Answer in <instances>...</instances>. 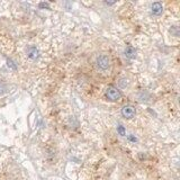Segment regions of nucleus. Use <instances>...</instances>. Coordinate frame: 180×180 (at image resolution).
I'll return each mask as SVG.
<instances>
[{
    "mask_svg": "<svg viewBox=\"0 0 180 180\" xmlns=\"http://www.w3.org/2000/svg\"><path fill=\"white\" fill-rule=\"evenodd\" d=\"M106 96L109 100L115 101V100H118V99L121 98V92H119V90H117L116 88L109 87L106 91Z\"/></svg>",
    "mask_w": 180,
    "mask_h": 180,
    "instance_id": "obj_1",
    "label": "nucleus"
},
{
    "mask_svg": "<svg viewBox=\"0 0 180 180\" xmlns=\"http://www.w3.org/2000/svg\"><path fill=\"white\" fill-rule=\"evenodd\" d=\"M97 64L100 68L101 70H106L107 68L109 67V59L106 55H101L97 59Z\"/></svg>",
    "mask_w": 180,
    "mask_h": 180,
    "instance_id": "obj_2",
    "label": "nucleus"
},
{
    "mask_svg": "<svg viewBox=\"0 0 180 180\" xmlns=\"http://www.w3.org/2000/svg\"><path fill=\"white\" fill-rule=\"evenodd\" d=\"M122 114H123V116L125 118H132V117H134V115H135V108L133 106L127 105V106L123 107Z\"/></svg>",
    "mask_w": 180,
    "mask_h": 180,
    "instance_id": "obj_3",
    "label": "nucleus"
},
{
    "mask_svg": "<svg viewBox=\"0 0 180 180\" xmlns=\"http://www.w3.org/2000/svg\"><path fill=\"white\" fill-rule=\"evenodd\" d=\"M152 12L154 15H160L162 12V6H161V3L159 2L153 3L152 5Z\"/></svg>",
    "mask_w": 180,
    "mask_h": 180,
    "instance_id": "obj_4",
    "label": "nucleus"
},
{
    "mask_svg": "<svg viewBox=\"0 0 180 180\" xmlns=\"http://www.w3.org/2000/svg\"><path fill=\"white\" fill-rule=\"evenodd\" d=\"M135 54H136V51H135L134 48H132V46L126 48V50H125V55H126L127 58H129V59H134Z\"/></svg>",
    "mask_w": 180,
    "mask_h": 180,
    "instance_id": "obj_5",
    "label": "nucleus"
},
{
    "mask_svg": "<svg viewBox=\"0 0 180 180\" xmlns=\"http://www.w3.org/2000/svg\"><path fill=\"white\" fill-rule=\"evenodd\" d=\"M28 53H29V56H31L32 59H36L37 56H38V52L35 48H31L29 51H28Z\"/></svg>",
    "mask_w": 180,
    "mask_h": 180,
    "instance_id": "obj_6",
    "label": "nucleus"
},
{
    "mask_svg": "<svg viewBox=\"0 0 180 180\" xmlns=\"http://www.w3.org/2000/svg\"><path fill=\"white\" fill-rule=\"evenodd\" d=\"M118 132L121 135H125V129H124L123 126H118Z\"/></svg>",
    "mask_w": 180,
    "mask_h": 180,
    "instance_id": "obj_7",
    "label": "nucleus"
}]
</instances>
